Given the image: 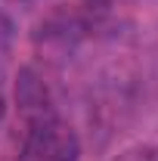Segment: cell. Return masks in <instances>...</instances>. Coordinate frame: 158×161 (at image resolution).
Returning a JSON list of instances; mask_svg holds the SVG:
<instances>
[{
	"label": "cell",
	"mask_w": 158,
	"mask_h": 161,
	"mask_svg": "<svg viewBox=\"0 0 158 161\" xmlns=\"http://www.w3.org/2000/svg\"><path fill=\"white\" fill-rule=\"evenodd\" d=\"M22 140L13 161H78L81 142L37 80L22 84Z\"/></svg>",
	"instance_id": "1"
},
{
	"label": "cell",
	"mask_w": 158,
	"mask_h": 161,
	"mask_svg": "<svg viewBox=\"0 0 158 161\" xmlns=\"http://www.w3.org/2000/svg\"><path fill=\"white\" fill-rule=\"evenodd\" d=\"M115 161H158V149L155 146H133V149H124Z\"/></svg>",
	"instance_id": "2"
},
{
	"label": "cell",
	"mask_w": 158,
	"mask_h": 161,
	"mask_svg": "<svg viewBox=\"0 0 158 161\" xmlns=\"http://www.w3.org/2000/svg\"><path fill=\"white\" fill-rule=\"evenodd\" d=\"M3 115H6V102H3V96H0V124H3Z\"/></svg>",
	"instance_id": "3"
}]
</instances>
